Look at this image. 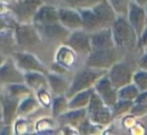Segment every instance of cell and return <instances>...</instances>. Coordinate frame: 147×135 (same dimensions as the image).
Returning <instances> with one entry per match:
<instances>
[{"label": "cell", "mask_w": 147, "mask_h": 135, "mask_svg": "<svg viewBox=\"0 0 147 135\" xmlns=\"http://www.w3.org/2000/svg\"><path fill=\"white\" fill-rule=\"evenodd\" d=\"M106 74L107 71L105 70H99V69L85 67L84 69L79 71L74 76L65 96L67 97V99H69L71 97H73L74 95L81 92V91L93 88L97 81Z\"/></svg>", "instance_id": "6da1fadb"}, {"label": "cell", "mask_w": 147, "mask_h": 135, "mask_svg": "<svg viewBox=\"0 0 147 135\" xmlns=\"http://www.w3.org/2000/svg\"><path fill=\"white\" fill-rule=\"evenodd\" d=\"M111 30L116 49H128L137 45V35L125 15H117Z\"/></svg>", "instance_id": "7a4b0ae2"}, {"label": "cell", "mask_w": 147, "mask_h": 135, "mask_svg": "<svg viewBox=\"0 0 147 135\" xmlns=\"http://www.w3.org/2000/svg\"><path fill=\"white\" fill-rule=\"evenodd\" d=\"M87 117L92 123L102 126H108L113 120L111 108L108 107L99 95L92 88L91 98L87 107Z\"/></svg>", "instance_id": "3957f363"}, {"label": "cell", "mask_w": 147, "mask_h": 135, "mask_svg": "<svg viewBox=\"0 0 147 135\" xmlns=\"http://www.w3.org/2000/svg\"><path fill=\"white\" fill-rule=\"evenodd\" d=\"M117 61V51L115 49H93L85 61V67L108 71Z\"/></svg>", "instance_id": "277c9868"}, {"label": "cell", "mask_w": 147, "mask_h": 135, "mask_svg": "<svg viewBox=\"0 0 147 135\" xmlns=\"http://www.w3.org/2000/svg\"><path fill=\"white\" fill-rule=\"evenodd\" d=\"M38 31L40 37H43L45 39L51 43H59L63 45L65 43V41L69 37L71 31L67 28H65L63 25L59 23V21L49 24H33Z\"/></svg>", "instance_id": "5b68a950"}, {"label": "cell", "mask_w": 147, "mask_h": 135, "mask_svg": "<svg viewBox=\"0 0 147 135\" xmlns=\"http://www.w3.org/2000/svg\"><path fill=\"white\" fill-rule=\"evenodd\" d=\"M65 45L71 47L77 55H88L92 51L91 33L87 32L82 28L71 31Z\"/></svg>", "instance_id": "8992f818"}, {"label": "cell", "mask_w": 147, "mask_h": 135, "mask_svg": "<svg viewBox=\"0 0 147 135\" xmlns=\"http://www.w3.org/2000/svg\"><path fill=\"white\" fill-rule=\"evenodd\" d=\"M41 4V0H20L12 5V12L18 23H32L33 16Z\"/></svg>", "instance_id": "52a82bcc"}, {"label": "cell", "mask_w": 147, "mask_h": 135, "mask_svg": "<svg viewBox=\"0 0 147 135\" xmlns=\"http://www.w3.org/2000/svg\"><path fill=\"white\" fill-rule=\"evenodd\" d=\"M14 37L20 47H33L41 38L32 23H18L14 29Z\"/></svg>", "instance_id": "ba28073f"}, {"label": "cell", "mask_w": 147, "mask_h": 135, "mask_svg": "<svg viewBox=\"0 0 147 135\" xmlns=\"http://www.w3.org/2000/svg\"><path fill=\"white\" fill-rule=\"evenodd\" d=\"M126 17L128 22L134 29L135 33L137 35V38L141 35L142 31L147 25V19H146V11L143 6L137 4L135 1L131 0L128 4L127 8Z\"/></svg>", "instance_id": "9c48e42d"}, {"label": "cell", "mask_w": 147, "mask_h": 135, "mask_svg": "<svg viewBox=\"0 0 147 135\" xmlns=\"http://www.w3.org/2000/svg\"><path fill=\"white\" fill-rule=\"evenodd\" d=\"M107 76L115 88L120 89L121 87L132 83L133 73L126 63L116 61L107 71Z\"/></svg>", "instance_id": "30bf717a"}, {"label": "cell", "mask_w": 147, "mask_h": 135, "mask_svg": "<svg viewBox=\"0 0 147 135\" xmlns=\"http://www.w3.org/2000/svg\"><path fill=\"white\" fill-rule=\"evenodd\" d=\"M13 59L22 73L25 72H40L47 74V68L42 63L35 57L34 55L29 53H15L13 55Z\"/></svg>", "instance_id": "8fae6325"}, {"label": "cell", "mask_w": 147, "mask_h": 135, "mask_svg": "<svg viewBox=\"0 0 147 135\" xmlns=\"http://www.w3.org/2000/svg\"><path fill=\"white\" fill-rule=\"evenodd\" d=\"M93 89L102 99L103 102L110 108L118 100V89L113 86L107 74L97 81Z\"/></svg>", "instance_id": "7c38bea8"}, {"label": "cell", "mask_w": 147, "mask_h": 135, "mask_svg": "<svg viewBox=\"0 0 147 135\" xmlns=\"http://www.w3.org/2000/svg\"><path fill=\"white\" fill-rule=\"evenodd\" d=\"M92 10L101 28H110L118 15L108 0H101L98 4L92 7Z\"/></svg>", "instance_id": "4fadbf2b"}, {"label": "cell", "mask_w": 147, "mask_h": 135, "mask_svg": "<svg viewBox=\"0 0 147 135\" xmlns=\"http://www.w3.org/2000/svg\"><path fill=\"white\" fill-rule=\"evenodd\" d=\"M24 83L23 73L18 69L13 59H8L0 63V84Z\"/></svg>", "instance_id": "5bb4252c"}, {"label": "cell", "mask_w": 147, "mask_h": 135, "mask_svg": "<svg viewBox=\"0 0 147 135\" xmlns=\"http://www.w3.org/2000/svg\"><path fill=\"white\" fill-rule=\"evenodd\" d=\"M59 21L69 31L82 28V17L78 9L71 7H59Z\"/></svg>", "instance_id": "9a60e30c"}, {"label": "cell", "mask_w": 147, "mask_h": 135, "mask_svg": "<svg viewBox=\"0 0 147 135\" xmlns=\"http://www.w3.org/2000/svg\"><path fill=\"white\" fill-rule=\"evenodd\" d=\"M1 106H2V122L4 125L10 126L17 117V109L20 100L16 98L8 96L7 94H4L1 96Z\"/></svg>", "instance_id": "2e32d148"}, {"label": "cell", "mask_w": 147, "mask_h": 135, "mask_svg": "<svg viewBox=\"0 0 147 135\" xmlns=\"http://www.w3.org/2000/svg\"><path fill=\"white\" fill-rule=\"evenodd\" d=\"M57 21H59V7L55 5L42 3L33 16L32 24H49Z\"/></svg>", "instance_id": "e0dca14e"}, {"label": "cell", "mask_w": 147, "mask_h": 135, "mask_svg": "<svg viewBox=\"0 0 147 135\" xmlns=\"http://www.w3.org/2000/svg\"><path fill=\"white\" fill-rule=\"evenodd\" d=\"M91 45H92V51L93 49H115L116 45L113 39L111 27L110 28H101L91 33Z\"/></svg>", "instance_id": "ac0fdd59"}, {"label": "cell", "mask_w": 147, "mask_h": 135, "mask_svg": "<svg viewBox=\"0 0 147 135\" xmlns=\"http://www.w3.org/2000/svg\"><path fill=\"white\" fill-rule=\"evenodd\" d=\"M59 124L69 125V126L78 128L79 125L87 118V108L82 109H73L67 110L63 114L57 117Z\"/></svg>", "instance_id": "d6986e66"}, {"label": "cell", "mask_w": 147, "mask_h": 135, "mask_svg": "<svg viewBox=\"0 0 147 135\" xmlns=\"http://www.w3.org/2000/svg\"><path fill=\"white\" fill-rule=\"evenodd\" d=\"M77 53L73 51L69 47L63 43L59 45L57 49V53L55 55V61L59 65H63L67 70H69L77 63Z\"/></svg>", "instance_id": "ffe728a7"}, {"label": "cell", "mask_w": 147, "mask_h": 135, "mask_svg": "<svg viewBox=\"0 0 147 135\" xmlns=\"http://www.w3.org/2000/svg\"><path fill=\"white\" fill-rule=\"evenodd\" d=\"M47 83H49V91H51L53 96L67 94L71 83L67 82L63 77V75L55 74V73L53 72L47 73Z\"/></svg>", "instance_id": "44dd1931"}, {"label": "cell", "mask_w": 147, "mask_h": 135, "mask_svg": "<svg viewBox=\"0 0 147 135\" xmlns=\"http://www.w3.org/2000/svg\"><path fill=\"white\" fill-rule=\"evenodd\" d=\"M23 79L32 92H36L41 88H49L47 74L40 72H25L23 73Z\"/></svg>", "instance_id": "7402d4cb"}, {"label": "cell", "mask_w": 147, "mask_h": 135, "mask_svg": "<svg viewBox=\"0 0 147 135\" xmlns=\"http://www.w3.org/2000/svg\"><path fill=\"white\" fill-rule=\"evenodd\" d=\"M78 10L82 17V29L89 33H93L101 29L100 24L92 8H80Z\"/></svg>", "instance_id": "603a6c76"}, {"label": "cell", "mask_w": 147, "mask_h": 135, "mask_svg": "<svg viewBox=\"0 0 147 135\" xmlns=\"http://www.w3.org/2000/svg\"><path fill=\"white\" fill-rule=\"evenodd\" d=\"M40 104L37 101L36 97H33L32 95L27 96L25 98L21 99L17 109V117H25L29 116L35 111H37L40 108Z\"/></svg>", "instance_id": "cb8c5ba5"}, {"label": "cell", "mask_w": 147, "mask_h": 135, "mask_svg": "<svg viewBox=\"0 0 147 135\" xmlns=\"http://www.w3.org/2000/svg\"><path fill=\"white\" fill-rule=\"evenodd\" d=\"M91 92H92V88L81 91V92L75 94L73 97H71L69 99V109L73 110V109L87 108L89 102H90Z\"/></svg>", "instance_id": "d4e9b609"}, {"label": "cell", "mask_w": 147, "mask_h": 135, "mask_svg": "<svg viewBox=\"0 0 147 135\" xmlns=\"http://www.w3.org/2000/svg\"><path fill=\"white\" fill-rule=\"evenodd\" d=\"M5 94L12 97V98L21 100L25 97L32 95V90L25 83H13V84L6 85V93Z\"/></svg>", "instance_id": "484cf974"}, {"label": "cell", "mask_w": 147, "mask_h": 135, "mask_svg": "<svg viewBox=\"0 0 147 135\" xmlns=\"http://www.w3.org/2000/svg\"><path fill=\"white\" fill-rule=\"evenodd\" d=\"M51 108V112H53V116L55 118L67 112L69 110V99H67V97L65 94L53 96Z\"/></svg>", "instance_id": "4316f807"}, {"label": "cell", "mask_w": 147, "mask_h": 135, "mask_svg": "<svg viewBox=\"0 0 147 135\" xmlns=\"http://www.w3.org/2000/svg\"><path fill=\"white\" fill-rule=\"evenodd\" d=\"M133 104H134L133 101L118 99L117 102L111 107V112H112L113 119L124 116L127 113H130V110H131V108H132Z\"/></svg>", "instance_id": "83f0119b"}, {"label": "cell", "mask_w": 147, "mask_h": 135, "mask_svg": "<svg viewBox=\"0 0 147 135\" xmlns=\"http://www.w3.org/2000/svg\"><path fill=\"white\" fill-rule=\"evenodd\" d=\"M139 93H140V91L138 90V88L133 83H130V84L125 85V86L121 87L120 89H118V99L134 102Z\"/></svg>", "instance_id": "f1b7e54d"}, {"label": "cell", "mask_w": 147, "mask_h": 135, "mask_svg": "<svg viewBox=\"0 0 147 135\" xmlns=\"http://www.w3.org/2000/svg\"><path fill=\"white\" fill-rule=\"evenodd\" d=\"M101 0H61L63 6L71 7L75 9L80 8H92L98 4Z\"/></svg>", "instance_id": "f546056e"}, {"label": "cell", "mask_w": 147, "mask_h": 135, "mask_svg": "<svg viewBox=\"0 0 147 135\" xmlns=\"http://www.w3.org/2000/svg\"><path fill=\"white\" fill-rule=\"evenodd\" d=\"M132 83L138 88L140 92L147 90V71L140 69L139 71H136L133 73Z\"/></svg>", "instance_id": "4dcf8cb0"}, {"label": "cell", "mask_w": 147, "mask_h": 135, "mask_svg": "<svg viewBox=\"0 0 147 135\" xmlns=\"http://www.w3.org/2000/svg\"><path fill=\"white\" fill-rule=\"evenodd\" d=\"M35 97H36L37 101L39 102L40 106L45 107L47 109H49L51 106V101H53V97L51 93L49 88H41L38 91L35 92Z\"/></svg>", "instance_id": "1f68e13d"}, {"label": "cell", "mask_w": 147, "mask_h": 135, "mask_svg": "<svg viewBox=\"0 0 147 135\" xmlns=\"http://www.w3.org/2000/svg\"><path fill=\"white\" fill-rule=\"evenodd\" d=\"M109 3L112 5L118 15H125L126 16L128 4L131 0H108Z\"/></svg>", "instance_id": "d6a6232c"}, {"label": "cell", "mask_w": 147, "mask_h": 135, "mask_svg": "<svg viewBox=\"0 0 147 135\" xmlns=\"http://www.w3.org/2000/svg\"><path fill=\"white\" fill-rule=\"evenodd\" d=\"M53 121L51 119H47V118H43L40 119L36 122L35 125V129H36L37 133L39 134H43V133L49 132V130L53 128Z\"/></svg>", "instance_id": "836d02e7"}, {"label": "cell", "mask_w": 147, "mask_h": 135, "mask_svg": "<svg viewBox=\"0 0 147 135\" xmlns=\"http://www.w3.org/2000/svg\"><path fill=\"white\" fill-rule=\"evenodd\" d=\"M130 114L133 115L135 118L144 117L147 115V104L144 103H134L130 110Z\"/></svg>", "instance_id": "e575fe53"}, {"label": "cell", "mask_w": 147, "mask_h": 135, "mask_svg": "<svg viewBox=\"0 0 147 135\" xmlns=\"http://www.w3.org/2000/svg\"><path fill=\"white\" fill-rule=\"evenodd\" d=\"M28 130V124L23 117H18L14 122L13 131L15 134H25Z\"/></svg>", "instance_id": "d590c367"}, {"label": "cell", "mask_w": 147, "mask_h": 135, "mask_svg": "<svg viewBox=\"0 0 147 135\" xmlns=\"http://www.w3.org/2000/svg\"><path fill=\"white\" fill-rule=\"evenodd\" d=\"M137 47L144 51H147V25L137 41Z\"/></svg>", "instance_id": "8d00e7d4"}, {"label": "cell", "mask_w": 147, "mask_h": 135, "mask_svg": "<svg viewBox=\"0 0 147 135\" xmlns=\"http://www.w3.org/2000/svg\"><path fill=\"white\" fill-rule=\"evenodd\" d=\"M10 13H12V5L0 2V18L8 16Z\"/></svg>", "instance_id": "74e56055"}, {"label": "cell", "mask_w": 147, "mask_h": 135, "mask_svg": "<svg viewBox=\"0 0 147 135\" xmlns=\"http://www.w3.org/2000/svg\"><path fill=\"white\" fill-rule=\"evenodd\" d=\"M51 72H53V73L59 74V75H63V74H65V73L67 72V70L65 69V68H63V65H59V63H55V61L53 63V65L51 67Z\"/></svg>", "instance_id": "f35d334b"}, {"label": "cell", "mask_w": 147, "mask_h": 135, "mask_svg": "<svg viewBox=\"0 0 147 135\" xmlns=\"http://www.w3.org/2000/svg\"><path fill=\"white\" fill-rule=\"evenodd\" d=\"M138 65L140 69L147 71V51H144L142 55L138 59Z\"/></svg>", "instance_id": "ab89813d"}, {"label": "cell", "mask_w": 147, "mask_h": 135, "mask_svg": "<svg viewBox=\"0 0 147 135\" xmlns=\"http://www.w3.org/2000/svg\"><path fill=\"white\" fill-rule=\"evenodd\" d=\"M134 103H144V104H147V90L139 93L137 98L135 99Z\"/></svg>", "instance_id": "60d3db41"}, {"label": "cell", "mask_w": 147, "mask_h": 135, "mask_svg": "<svg viewBox=\"0 0 147 135\" xmlns=\"http://www.w3.org/2000/svg\"><path fill=\"white\" fill-rule=\"evenodd\" d=\"M41 1L45 4H51V5H55L57 3L61 2V0H41Z\"/></svg>", "instance_id": "b9f144b4"}, {"label": "cell", "mask_w": 147, "mask_h": 135, "mask_svg": "<svg viewBox=\"0 0 147 135\" xmlns=\"http://www.w3.org/2000/svg\"><path fill=\"white\" fill-rule=\"evenodd\" d=\"M0 2L6 3V4H9V5H13L17 2V0H0Z\"/></svg>", "instance_id": "7bdbcfd3"}, {"label": "cell", "mask_w": 147, "mask_h": 135, "mask_svg": "<svg viewBox=\"0 0 147 135\" xmlns=\"http://www.w3.org/2000/svg\"><path fill=\"white\" fill-rule=\"evenodd\" d=\"M133 1H135L137 4L140 5V6H143V7L147 4V0H133Z\"/></svg>", "instance_id": "ee69618b"}, {"label": "cell", "mask_w": 147, "mask_h": 135, "mask_svg": "<svg viewBox=\"0 0 147 135\" xmlns=\"http://www.w3.org/2000/svg\"><path fill=\"white\" fill-rule=\"evenodd\" d=\"M144 8H145V11H146V19H147V4L144 6Z\"/></svg>", "instance_id": "f6af8a7d"}, {"label": "cell", "mask_w": 147, "mask_h": 135, "mask_svg": "<svg viewBox=\"0 0 147 135\" xmlns=\"http://www.w3.org/2000/svg\"><path fill=\"white\" fill-rule=\"evenodd\" d=\"M2 120V116H1V115H0V121Z\"/></svg>", "instance_id": "bcb514c9"}, {"label": "cell", "mask_w": 147, "mask_h": 135, "mask_svg": "<svg viewBox=\"0 0 147 135\" xmlns=\"http://www.w3.org/2000/svg\"><path fill=\"white\" fill-rule=\"evenodd\" d=\"M17 1H20V0H17Z\"/></svg>", "instance_id": "7dc6e473"}, {"label": "cell", "mask_w": 147, "mask_h": 135, "mask_svg": "<svg viewBox=\"0 0 147 135\" xmlns=\"http://www.w3.org/2000/svg\"></svg>", "instance_id": "c3c4849f"}]
</instances>
